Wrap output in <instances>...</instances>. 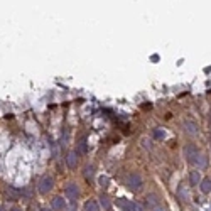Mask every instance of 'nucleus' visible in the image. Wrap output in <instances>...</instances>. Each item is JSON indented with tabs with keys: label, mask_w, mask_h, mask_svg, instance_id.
<instances>
[{
	"label": "nucleus",
	"mask_w": 211,
	"mask_h": 211,
	"mask_svg": "<svg viewBox=\"0 0 211 211\" xmlns=\"http://www.w3.org/2000/svg\"><path fill=\"white\" fill-rule=\"evenodd\" d=\"M10 211H22V209H19V208H12Z\"/></svg>",
	"instance_id": "nucleus-20"
},
{
	"label": "nucleus",
	"mask_w": 211,
	"mask_h": 211,
	"mask_svg": "<svg viewBox=\"0 0 211 211\" xmlns=\"http://www.w3.org/2000/svg\"><path fill=\"white\" fill-rule=\"evenodd\" d=\"M85 211H100L98 203H96L95 199H90V201H86V203H85Z\"/></svg>",
	"instance_id": "nucleus-12"
},
{
	"label": "nucleus",
	"mask_w": 211,
	"mask_h": 211,
	"mask_svg": "<svg viewBox=\"0 0 211 211\" xmlns=\"http://www.w3.org/2000/svg\"><path fill=\"white\" fill-rule=\"evenodd\" d=\"M64 192H66V198L69 199V201H76L78 196H80V188H78L74 182H69V184L66 186V189H64Z\"/></svg>",
	"instance_id": "nucleus-4"
},
{
	"label": "nucleus",
	"mask_w": 211,
	"mask_h": 211,
	"mask_svg": "<svg viewBox=\"0 0 211 211\" xmlns=\"http://www.w3.org/2000/svg\"><path fill=\"white\" fill-rule=\"evenodd\" d=\"M184 130L188 132L189 135H198L199 128H198V125H196L194 122H184Z\"/></svg>",
	"instance_id": "nucleus-7"
},
{
	"label": "nucleus",
	"mask_w": 211,
	"mask_h": 211,
	"mask_svg": "<svg viewBox=\"0 0 211 211\" xmlns=\"http://www.w3.org/2000/svg\"><path fill=\"white\" fill-rule=\"evenodd\" d=\"M78 151H80L81 154H86V152H88V145H86V140H85V139L80 142V147H78Z\"/></svg>",
	"instance_id": "nucleus-16"
},
{
	"label": "nucleus",
	"mask_w": 211,
	"mask_h": 211,
	"mask_svg": "<svg viewBox=\"0 0 211 211\" xmlns=\"http://www.w3.org/2000/svg\"><path fill=\"white\" fill-rule=\"evenodd\" d=\"M100 186H101V188H106V186H108V177H105V176L100 177Z\"/></svg>",
	"instance_id": "nucleus-18"
},
{
	"label": "nucleus",
	"mask_w": 211,
	"mask_h": 211,
	"mask_svg": "<svg viewBox=\"0 0 211 211\" xmlns=\"http://www.w3.org/2000/svg\"><path fill=\"white\" fill-rule=\"evenodd\" d=\"M5 194H7L9 199H19L20 196H22V191L17 189V188H14V186H9V188L5 189Z\"/></svg>",
	"instance_id": "nucleus-6"
},
{
	"label": "nucleus",
	"mask_w": 211,
	"mask_h": 211,
	"mask_svg": "<svg viewBox=\"0 0 211 211\" xmlns=\"http://www.w3.org/2000/svg\"><path fill=\"white\" fill-rule=\"evenodd\" d=\"M145 203H147V206H151V208H155V206L159 205V196L157 194H149L147 198H145Z\"/></svg>",
	"instance_id": "nucleus-11"
},
{
	"label": "nucleus",
	"mask_w": 211,
	"mask_h": 211,
	"mask_svg": "<svg viewBox=\"0 0 211 211\" xmlns=\"http://www.w3.org/2000/svg\"><path fill=\"white\" fill-rule=\"evenodd\" d=\"M0 211H2V208H0Z\"/></svg>",
	"instance_id": "nucleus-22"
},
{
	"label": "nucleus",
	"mask_w": 211,
	"mask_h": 211,
	"mask_svg": "<svg viewBox=\"0 0 211 211\" xmlns=\"http://www.w3.org/2000/svg\"><path fill=\"white\" fill-rule=\"evenodd\" d=\"M184 155H186V159H188V162H191V164L198 162V159H199L198 147H196V145H192V144L186 145V147H184Z\"/></svg>",
	"instance_id": "nucleus-2"
},
{
	"label": "nucleus",
	"mask_w": 211,
	"mask_h": 211,
	"mask_svg": "<svg viewBox=\"0 0 211 211\" xmlns=\"http://www.w3.org/2000/svg\"><path fill=\"white\" fill-rule=\"evenodd\" d=\"M66 162H68V167H69V169H74L76 164H78V154L76 152H69V154H68V157H66Z\"/></svg>",
	"instance_id": "nucleus-8"
},
{
	"label": "nucleus",
	"mask_w": 211,
	"mask_h": 211,
	"mask_svg": "<svg viewBox=\"0 0 211 211\" xmlns=\"http://www.w3.org/2000/svg\"><path fill=\"white\" fill-rule=\"evenodd\" d=\"M100 203H101L103 209H110V208H112V203H110V198H108V196H105V194H101V199H100Z\"/></svg>",
	"instance_id": "nucleus-15"
},
{
	"label": "nucleus",
	"mask_w": 211,
	"mask_h": 211,
	"mask_svg": "<svg viewBox=\"0 0 211 211\" xmlns=\"http://www.w3.org/2000/svg\"><path fill=\"white\" fill-rule=\"evenodd\" d=\"M154 211H166V209H164V208H157V206H155V208H154Z\"/></svg>",
	"instance_id": "nucleus-19"
},
{
	"label": "nucleus",
	"mask_w": 211,
	"mask_h": 211,
	"mask_svg": "<svg viewBox=\"0 0 211 211\" xmlns=\"http://www.w3.org/2000/svg\"><path fill=\"white\" fill-rule=\"evenodd\" d=\"M52 208L54 209H64L66 208V201H64L63 196H56V198L52 199Z\"/></svg>",
	"instance_id": "nucleus-10"
},
{
	"label": "nucleus",
	"mask_w": 211,
	"mask_h": 211,
	"mask_svg": "<svg viewBox=\"0 0 211 211\" xmlns=\"http://www.w3.org/2000/svg\"><path fill=\"white\" fill-rule=\"evenodd\" d=\"M117 206L122 208L123 211H145V208L140 203L128 201V199H125V198H117Z\"/></svg>",
	"instance_id": "nucleus-1"
},
{
	"label": "nucleus",
	"mask_w": 211,
	"mask_h": 211,
	"mask_svg": "<svg viewBox=\"0 0 211 211\" xmlns=\"http://www.w3.org/2000/svg\"><path fill=\"white\" fill-rule=\"evenodd\" d=\"M201 191L203 192H211V179H205V181H201Z\"/></svg>",
	"instance_id": "nucleus-14"
},
{
	"label": "nucleus",
	"mask_w": 211,
	"mask_h": 211,
	"mask_svg": "<svg viewBox=\"0 0 211 211\" xmlns=\"http://www.w3.org/2000/svg\"><path fill=\"white\" fill-rule=\"evenodd\" d=\"M41 211H49V209H46V208H44V209H41Z\"/></svg>",
	"instance_id": "nucleus-21"
},
{
	"label": "nucleus",
	"mask_w": 211,
	"mask_h": 211,
	"mask_svg": "<svg viewBox=\"0 0 211 211\" xmlns=\"http://www.w3.org/2000/svg\"><path fill=\"white\" fill-rule=\"evenodd\" d=\"M154 137L155 139H164V130L162 128H157V130L154 132Z\"/></svg>",
	"instance_id": "nucleus-17"
},
{
	"label": "nucleus",
	"mask_w": 211,
	"mask_h": 211,
	"mask_svg": "<svg viewBox=\"0 0 211 211\" xmlns=\"http://www.w3.org/2000/svg\"><path fill=\"white\" fill-rule=\"evenodd\" d=\"M93 176H95V167H93V166H86V167H85V177L91 182L93 181Z\"/></svg>",
	"instance_id": "nucleus-13"
},
{
	"label": "nucleus",
	"mask_w": 211,
	"mask_h": 211,
	"mask_svg": "<svg viewBox=\"0 0 211 211\" xmlns=\"http://www.w3.org/2000/svg\"><path fill=\"white\" fill-rule=\"evenodd\" d=\"M199 182H201V174H199V171H191V174H189V184L198 186Z\"/></svg>",
	"instance_id": "nucleus-9"
},
{
	"label": "nucleus",
	"mask_w": 211,
	"mask_h": 211,
	"mask_svg": "<svg viewBox=\"0 0 211 211\" xmlns=\"http://www.w3.org/2000/svg\"><path fill=\"white\" fill-rule=\"evenodd\" d=\"M39 192H42V194H48L49 191L52 189V177H49V176H46V177H42L41 181H39Z\"/></svg>",
	"instance_id": "nucleus-5"
},
{
	"label": "nucleus",
	"mask_w": 211,
	"mask_h": 211,
	"mask_svg": "<svg viewBox=\"0 0 211 211\" xmlns=\"http://www.w3.org/2000/svg\"><path fill=\"white\" fill-rule=\"evenodd\" d=\"M142 184H144V181L139 174H130V177L127 179V186L130 191H140Z\"/></svg>",
	"instance_id": "nucleus-3"
}]
</instances>
